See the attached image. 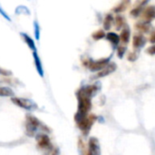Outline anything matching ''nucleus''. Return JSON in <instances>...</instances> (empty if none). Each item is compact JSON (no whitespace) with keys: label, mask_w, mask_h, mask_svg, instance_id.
Wrapping results in <instances>:
<instances>
[{"label":"nucleus","mask_w":155,"mask_h":155,"mask_svg":"<svg viewBox=\"0 0 155 155\" xmlns=\"http://www.w3.org/2000/svg\"><path fill=\"white\" fill-rule=\"evenodd\" d=\"M0 97H15V92L8 86H0Z\"/></svg>","instance_id":"obj_13"},{"label":"nucleus","mask_w":155,"mask_h":155,"mask_svg":"<svg viewBox=\"0 0 155 155\" xmlns=\"http://www.w3.org/2000/svg\"><path fill=\"white\" fill-rule=\"evenodd\" d=\"M97 120V116L94 114H88L86 117H84V119H82L80 122L77 123V126L78 128L81 130L82 134L84 136H87L94 125V124L95 123V121Z\"/></svg>","instance_id":"obj_3"},{"label":"nucleus","mask_w":155,"mask_h":155,"mask_svg":"<svg viewBox=\"0 0 155 155\" xmlns=\"http://www.w3.org/2000/svg\"><path fill=\"white\" fill-rule=\"evenodd\" d=\"M86 155H101L99 141L95 137H91L88 141V149Z\"/></svg>","instance_id":"obj_7"},{"label":"nucleus","mask_w":155,"mask_h":155,"mask_svg":"<svg viewBox=\"0 0 155 155\" xmlns=\"http://www.w3.org/2000/svg\"><path fill=\"white\" fill-rule=\"evenodd\" d=\"M116 68H117V66H116L115 63H109L102 71L97 73V74L94 76V78H101V77L107 76V75L111 74L112 73H114L116 70Z\"/></svg>","instance_id":"obj_9"},{"label":"nucleus","mask_w":155,"mask_h":155,"mask_svg":"<svg viewBox=\"0 0 155 155\" xmlns=\"http://www.w3.org/2000/svg\"><path fill=\"white\" fill-rule=\"evenodd\" d=\"M130 36H131V31H130L129 26H124V28L122 29V32L119 35L120 40L124 44H127L130 40Z\"/></svg>","instance_id":"obj_12"},{"label":"nucleus","mask_w":155,"mask_h":155,"mask_svg":"<svg viewBox=\"0 0 155 155\" xmlns=\"http://www.w3.org/2000/svg\"><path fill=\"white\" fill-rule=\"evenodd\" d=\"M34 28H35V36L36 40H39L40 38V29H39V25L36 21L34 22Z\"/></svg>","instance_id":"obj_22"},{"label":"nucleus","mask_w":155,"mask_h":155,"mask_svg":"<svg viewBox=\"0 0 155 155\" xmlns=\"http://www.w3.org/2000/svg\"><path fill=\"white\" fill-rule=\"evenodd\" d=\"M11 102L15 105L27 110V111H35L38 108L37 104L31 99L27 98H21V97H12Z\"/></svg>","instance_id":"obj_4"},{"label":"nucleus","mask_w":155,"mask_h":155,"mask_svg":"<svg viewBox=\"0 0 155 155\" xmlns=\"http://www.w3.org/2000/svg\"><path fill=\"white\" fill-rule=\"evenodd\" d=\"M129 4H130V1H122L120 4H118L113 9V11L114 13H121V12H123V11H124L126 9V7L129 5Z\"/></svg>","instance_id":"obj_17"},{"label":"nucleus","mask_w":155,"mask_h":155,"mask_svg":"<svg viewBox=\"0 0 155 155\" xmlns=\"http://www.w3.org/2000/svg\"><path fill=\"white\" fill-rule=\"evenodd\" d=\"M150 42L152 43V44H153L155 45V31L151 35V37H150Z\"/></svg>","instance_id":"obj_29"},{"label":"nucleus","mask_w":155,"mask_h":155,"mask_svg":"<svg viewBox=\"0 0 155 155\" xmlns=\"http://www.w3.org/2000/svg\"><path fill=\"white\" fill-rule=\"evenodd\" d=\"M136 28L139 29L140 31L142 32H149L150 31V25L149 24H146V23H143V22H139L137 25H136Z\"/></svg>","instance_id":"obj_20"},{"label":"nucleus","mask_w":155,"mask_h":155,"mask_svg":"<svg viewBox=\"0 0 155 155\" xmlns=\"http://www.w3.org/2000/svg\"><path fill=\"white\" fill-rule=\"evenodd\" d=\"M155 18V6L153 5H149L147 6L143 14H142V21L146 24H150Z\"/></svg>","instance_id":"obj_8"},{"label":"nucleus","mask_w":155,"mask_h":155,"mask_svg":"<svg viewBox=\"0 0 155 155\" xmlns=\"http://www.w3.org/2000/svg\"><path fill=\"white\" fill-rule=\"evenodd\" d=\"M145 44H146V38L142 34H136V35H134V40H133V45H134V48L140 49L143 46H144Z\"/></svg>","instance_id":"obj_10"},{"label":"nucleus","mask_w":155,"mask_h":155,"mask_svg":"<svg viewBox=\"0 0 155 155\" xmlns=\"http://www.w3.org/2000/svg\"><path fill=\"white\" fill-rule=\"evenodd\" d=\"M125 53H126V47L125 46H120V47H118V52H117L118 57L123 58L124 55L125 54Z\"/></svg>","instance_id":"obj_23"},{"label":"nucleus","mask_w":155,"mask_h":155,"mask_svg":"<svg viewBox=\"0 0 155 155\" xmlns=\"http://www.w3.org/2000/svg\"><path fill=\"white\" fill-rule=\"evenodd\" d=\"M113 22H114V17L112 15L108 14L104 21V30H110L112 25H113Z\"/></svg>","instance_id":"obj_18"},{"label":"nucleus","mask_w":155,"mask_h":155,"mask_svg":"<svg viewBox=\"0 0 155 155\" xmlns=\"http://www.w3.org/2000/svg\"><path fill=\"white\" fill-rule=\"evenodd\" d=\"M100 90V84H94L92 85L82 86L76 92V97L78 100L77 112L74 114V121L76 124L88 115L92 108V98Z\"/></svg>","instance_id":"obj_1"},{"label":"nucleus","mask_w":155,"mask_h":155,"mask_svg":"<svg viewBox=\"0 0 155 155\" xmlns=\"http://www.w3.org/2000/svg\"><path fill=\"white\" fill-rule=\"evenodd\" d=\"M35 139H36V143H37V146L44 150V151H50L54 148L52 143H51V140L49 138V136L45 134H38L36 136H35Z\"/></svg>","instance_id":"obj_6"},{"label":"nucleus","mask_w":155,"mask_h":155,"mask_svg":"<svg viewBox=\"0 0 155 155\" xmlns=\"http://www.w3.org/2000/svg\"><path fill=\"white\" fill-rule=\"evenodd\" d=\"M0 74L2 75H5V76H8V75H11L12 73L8 70H5L3 68H0Z\"/></svg>","instance_id":"obj_27"},{"label":"nucleus","mask_w":155,"mask_h":155,"mask_svg":"<svg viewBox=\"0 0 155 155\" xmlns=\"http://www.w3.org/2000/svg\"><path fill=\"white\" fill-rule=\"evenodd\" d=\"M137 54L135 52H133V53H130L129 55H128V60L129 61H135L137 59Z\"/></svg>","instance_id":"obj_26"},{"label":"nucleus","mask_w":155,"mask_h":155,"mask_svg":"<svg viewBox=\"0 0 155 155\" xmlns=\"http://www.w3.org/2000/svg\"><path fill=\"white\" fill-rule=\"evenodd\" d=\"M25 119H26L25 134H26L27 136H30V137L36 136L37 133L39 132V130L46 132V133H50L51 132V130L45 124H43L39 119H37L34 115L26 114L25 115Z\"/></svg>","instance_id":"obj_2"},{"label":"nucleus","mask_w":155,"mask_h":155,"mask_svg":"<svg viewBox=\"0 0 155 155\" xmlns=\"http://www.w3.org/2000/svg\"><path fill=\"white\" fill-rule=\"evenodd\" d=\"M139 4H140L139 5L135 6V7L131 11V15H132L133 16H134V17H136V16H138V15H141V13H142V11H143V5L147 4V1L140 2Z\"/></svg>","instance_id":"obj_16"},{"label":"nucleus","mask_w":155,"mask_h":155,"mask_svg":"<svg viewBox=\"0 0 155 155\" xmlns=\"http://www.w3.org/2000/svg\"><path fill=\"white\" fill-rule=\"evenodd\" d=\"M125 25V20H124V17L121 15H118L116 17H115V27H116V30H120L123 28V26Z\"/></svg>","instance_id":"obj_19"},{"label":"nucleus","mask_w":155,"mask_h":155,"mask_svg":"<svg viewBox=\"0 0 155 155\" xmlns=\"http://www.w3.org/2000/svg\"><path fill=\"white\" fill-rule=\"evenodd\" d=\"M21 36L24 38V41L25 42V44L27 45V46H28L31 50H33V52L36 51V46H35V41H34L28 35H26V34H25V33H21Z\"/></svg>","instance_id":"obj_14"},{"label":"nucleus","mask_w":155,"mask_h":155,"mask_svg":"<svg viewBox=\"0 0 155 155\" xmlns=\"http://www.w3.org/2000/svg\"><path fill=\"white\" fill-rule=\"evenodd\" d=\"M33 57H34V60H35V68H36V71L38 73V74L41 76V77H44V68H43V64H42V61L37 54L36 51L33 52Z\"/></svg>","instance_id":"obj_11"},{"label":"nucleus","mask_w":155,"mask_h":155,"mask_svg":"<svg viewBox=\"0 0 155 155\" xmlns=\"http://www.w3.org/2000/svg\"><path fill=\"white\" fill-rule=\"evenodd\" d=\"M111 56L110 57H107V58H103V59L95 60V61H94V60H88V61H86V63H84V64L92 72H100V71H102L109 64Z\"/></svg>","instance_id":"obj_5"},{"label":"nucleus","mask_w":155,"mask_h":155,"mask_svg":"<svg viewBox=\"0 0 155 155\" xmlns=\"http://www.w3.org/2000/svg\"><path fill=\"white\" fill-rule=\"evenodd\" d=\"M0 14H1V15H3V16H4V17L6 19V20H8V21H11V18H10V17H9V15H7V14H6V13H5L4 10H3V8L1 7V5H0Z\"/></svg>","instance_id":"obj_28"},{"label":"nucleus","mask_w":155,"mask_h":155,"mask_svg":"<svg viewBox=\"0 0 155 155\" xmlns=\"http://www.w3.org/2000/svg\"><path fill=\"white\" fill-rule=\"evenodd\" d=\"M44 155H59V149H58V148L54 147L52 150H50V151L46 152V153H45Z\"/></svg>","instance_id":"obj_24"},{"label":"nucleus","mask_w":155,"mask_h":155,"mask_svg":"<svg viewBox=\"0 0 155 155\" xmlns=\"http://www.w3.org/2000/svg\"><path fill=\"white\" fill-rule=\"evenodd\" d=\"M106 39L112 44L114 45V46H117L119 45V42H120V37L118 35H116L115 33H108L106 35H105Z\"/></svg>","instance_id":"obj_15"},{"label":"nucleus","mask_w":155,"mask_h":155,"mask_svg":"<svg viewBox=\"0 0 155 155\" xmlns=\"http://www.w3.org/2000/svg\"><path fill=\"white\" fill-rule=\"evenodd\" d=\"M146 53H147V54H151V55H154L155 45H151L150 47H148V48H147V50H146Z\"/></svg>","instance_id":"obj_25"},{"label":"nucleus","mask_w":155,"mask_h":155,"mask_svg":"<svg viewBox=\"0 0 155 155\" xmlns=\"http://www.w3.org/2000/svg\"><path fill=\"white\" fill-rule=\"evenodd\" d=\"M105 35H105L104 31L102 30V29H100V30H97V31H95L94 33H93L92 37H93L94 40H100V39L104 38Z\"/></svg>","instance_id":"obj_21"}]
</instances>
